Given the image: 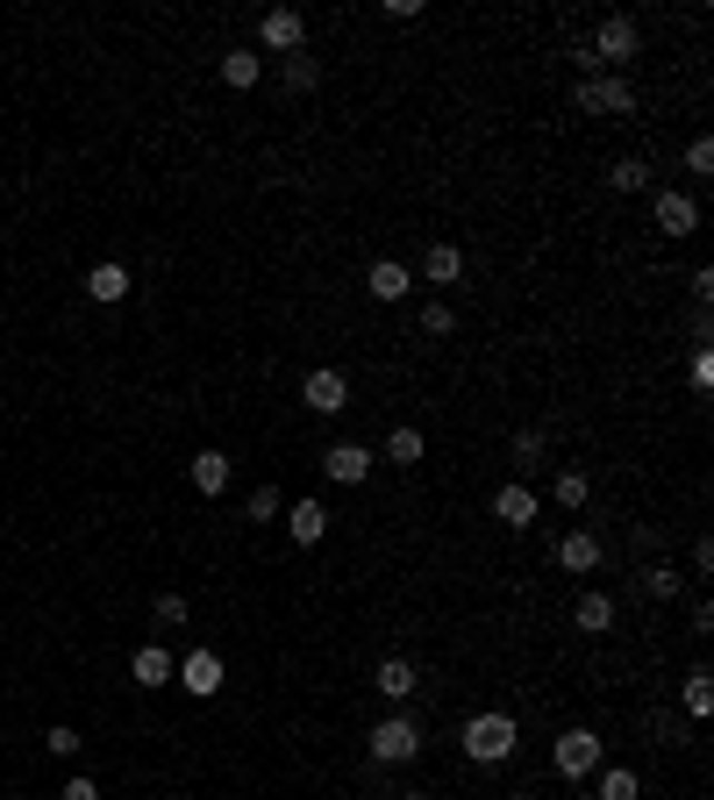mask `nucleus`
I'll return each mask as SVG.
<instances>
[{"mask_svg":"<svg viewBox=\"0 0 714 800\" xmlns=\"http://www.w3.org/2000/svg\"><path fill=\"white\" fill-rule=\"evenodd\" d=\"M515 743H522V729H515V714H507V708H486V714H472V722H465V758L472 764H507V758H515Z\"/></svg>","mask_w":714,"mask_h":800,"instance_id":"1","label":"nucleus"},{"mask_svg":"<svg viewBox=\"0 0 714 800\" xmlns=\"http://www.w3.org/2000/svg\"><path fill=\"white\" fill-rule=\"evenodd\" d=\"M365 751H371V764H415L422 758V722L415 714H386V722L371 729Z\"/></svg>","mask_w":714,"mask_h":800,"instance_id":"2","label":"nucleus"},{"mask_svg":"<svg viewBox=\"0 0 714 800\" xmlns=\"http://www.w3.org/2000/svg\"><path fill=\"white\" fill-rule=\"evenodd\" d=\"M586 50H593V65H601V72H607V65L622 72V65H628V58L643 50V29H636V14H607V22H601V29L586 37Z\"/></svg>","mask_w":714,"mask_h":800,"instance_id":"3","label":"nucleus"},{"mask_svg":"<svg viewBox=\"0 0 714 800\" xmlns=\"http://www.w3.org/2000/svg\"><path fill=\"white\" fill-rule=\"evenodd\" d=\"M572 108H579V115H628V108H636V87H628L622 72H593V79L572 87Z\"/></svg>","mask_w":714,"mask_h":800,"instance_id":"4","label":"nucleus"},{"mask_svg":"<svg viewBox=\"0 0 714 800\" xmlns=\"http://www.w3.org/2000/svg\"><path fill=\"white\" fill-rule=\"evenodd\" d=\"M557 779H593L607 764V743L593 737V729H565V737H557Z\"/></svg>","mask_w":714,"mask_h":800,"instance_id":"5","label":"nucleus"},{"mask_svg":"<svg viewBox=\"0 0 714 800\" xmlns=\"http://www.w3.org/2000/svg\"><path fill=\"white\" fill-rule=\"evenodd\" d=\"M258 43L279 50V58L308 50V14H300V8H265V14H258Z\"/></svg>","mask_w":714,"mask_h":800,"instance_id":"6","label":"nucleus"},{"mask_svg":"<svg viewBox=\"0 0 714 800\" xmlns=\"http://www.w3.org/2000/svg\"><path fill=\"white\" fill-rule=\"evenodd\" d=\"M300 407H308V415H344L350 407V379L336 365H315L308 379H300Z\"/></svg>","mask_w":714,"mask_h":800,"instance_id":"7","label":"nucleus"},{"mask_svg":"<svg viewBox=\"0 0 714 800\" xmlns=\"http://www.w3.org/2000/svg\"><path fill=\"white\" fill-rule=\"evenodd\" d=\"M651 215H657V229H665V236H693V229H701V200L678 194V186H657Z\"/></svg>","mask_w":714,"mask_h":800,"instance_id":"8","label":"nucleus"},{"mask_svg":"<svg viewBox=\"0 0 714 800\" xmlns=\"http://www.w3.org/2000/svg\"><path fill=\"white\" fill-rule=\"evenodd\" d=\"M371 457H379L371 444H329V451H321V472H329L336 486H365L371 480Z\"/></svg>","mask_w":714,"mask_h":800,"instance_id":"9","label":"nucleus"},{"mask_svg":"<svg viewBox=\"0 0 714 800\" xmlns=\"http://www.w3.org/2000/svg\"><path fill=\"white\" fill-rule=\"evenodd\" d=\"M172 679L194 693V701H215V693H222V658H215V651H186Z\"/></svg>","mask_w":714,"mask_h":800,"instance_id":"10","label":"nucleus"},{"mask_svg":"<svg viewBox=\"0 0 714 800\" xmlns=\"http://www.w3.org/2000/svg\"><path fill=\"white\" fill-rule=\"evenodd\" d=\"M371 687L386 693V708H400V701H415V687H422V672H415V658H379V672H371Z\"/></svg>","mask_w":714,"mask_h":800,"instance_id":"11","label":"nucleus"},{"mask_svg":"<svg viewBox=\"0 0 714 800\" xmlns=\"http://www.w3.org/2000/svg\"><path fill=\"white\" fill-rule=\"evenodd\" d=\"M365 294H371V300H386V308H394V300H407V294H415V271H407L400 258H379V265L365 271Z\"/></svg>","mask_w":714,"mask_h":800,"instance_id":"12","label":"nucleus"},{"mask_svg":"<svg viewBox=\"0 0 714 800\" xmlns=\"http://www.w3.org/2000/svg\"><path fill=\"white\" fill-rule=\"evenodd\" d=\"M286 536H294L300 551H315V543L329 536V507L321 501H286Z\"/></svg>","mask_w":714,"mask_h":800,"instance_id":"13","label":"nucleus"},{"mask_svg":"<svg viewBox=\"0 0 714 800\" xmlns=\"http://www.w3.org/2000/svg\"><path fill=\"white\" fill-rule=\"evenodd\" d=\"M493 515H500V530H529V522H536V493L522 486V480H507L500 493H493Z\"/></svg>","mask_w":714,"mask_h":800,"instance_id":"14","label":"nucleus"},{"mask_svg":"<svg viewBox=\"0 0 714 800\" xmlns=\"http://www.w3.org/2000/svg\"><path fill=\"white\" fill-rule=\"evenodd\" d=\"M265 79V50H250V43H236V50H222V87H236V93H250Z\"/></svg>","mask_w":714,"mask_h":800,"instance_id":"15","label":"nucleus"},{"mask_svg":"<svg viewBox=\"0 0 714 800\" xmlns=\"http://www.w3.org/2000/svg\"><path fill=\"white\" fill-rule=\"evenodd\" d=\"M465 279V250L457 244H429L422 250V286H457Z\"/></svg>","mask_w":714,"mask_h":800,"instance_id":"16","label":"nucleus"},{"mask_svg":"<svg viewBox=\"0 0 714 800\" xmlns=\"http://www.w3.org/2000/svg\"><path fill=\"white\" fill-rule=\"evenodd\" d=\"M129 672H136V687H172V672H179V658L165 651V643H143V651L129 658Z\"/></svg>","mask_w":714,"mask_h":800,"instance_id":"17","label":"nucleus"},{"mask_svg":"<svg viewBox=\"0 0 714 800\" xmlns=\"http://www.w3.org/2000/svg\"><path fill=\"white\" fill-rule=\"evenodd\" d=\"M557 565H565V572H593V565H601V536H593V530L557 536Z\"/></svg>","mask_w":714,"mask_h":800,"instance_id":"18","label":"nucleus"},{"mask_svg":"<svg viewBox=\"0 0 714 800\" xmlns=\"http://www.w3.org/2000/svg\"><path fill=\"white\" fill-rule=\"evenodd\" d=\"M507 465H515V472L551 465V436H543V429H515V444H507Z\"/></svg>","mask_w":714,"mask_h":800,"instance_id":"19","label":"nucleus"},{"mask_svg":"<svg viewBox=\"0 0 714 800\" xmlns=\"http://www.w3.org/2000/svg\"><path fill=\"white\" fill-rule=\"evenodd\" d=\"M279 79H286V93H315L321 87V58L315 50H294V58L279 65Z\"/></svg>","mask_w":714,"mask_h":800,"instance_id":"20","label":"nucleus"},{"mask_svg":"<svg viewBox=\"0 0 714 800\" xmlns=\"http://www.w3.org/2000/svg\"><path fill=\"white\" fill-rule=\"evenodd\" d=\"M87 294L100 300V308H115V300H129V271L122 265H93L87 271Z\"/></svg>","mask_w":714,"mask_h":800,"instance_id":"21","label":"nucleus"},{"mask_svg":"<svg viewBox=\"0 0 714 800\" xmlns=\"http://www.w3.org/2000/svg\"><path fill=\"white\" fill-rule=\"evenodd\" d=\"M572 622H579L586 636H607V629H615V601H607V593H579V608H572Z\"/></svg>","mask_w":714,"mask_h":800,"instance_id":"22","label":"nucleus"},{"mask_svg":"<svg viewBox=\"0 0 714 800\" xmlns=\"http://www.w3.org/2000/svg\"><path fill=\"white\" fill-rule=\"evenodd\" d=\"M229 472H236V465H229L222 451H200V457H194V486L208 493V501H215V493H229Z\"/></svg>","mask_w":714,"mask_h":800,"instance_id":"23","label":"nucleus"},{"mask_svg":"<svg viewBox=\"0 0 714 800\" xmlns=\"http://www.w3.org/2000/svg\"><path fill=\"white\" fill-rule=\"evenodd\" d=\"M636 586H643V601H678V586H686V579L672 572V557H657V565H643Z\"/></svg>","mask_w":714,"mask_h":800,"instance_id":"24","label":"nucleus"},{"mask_svg":"<svg viewBox=\"0 0 714 800\" xmlns=\"http://www.w3.org/2000/svg\"><path fill=\"white\" fill-rule=\"evenodd\" d=\"M643 779L628 772V764H601V787H593V800H636Z\"/></svg>","mask_w":714,"mask_h":800,"instance_id":"25","label":"nucleus"},{"mask_svg":"<svg viewBox=\"0 0 714 800\" xmlns=\"http://www.w3.org/2000/svg\"><path fill=\"white\" fill-rule=\"evenodd\" d=\"M422 451H429V444H422V429H407V422H400V429L394 436H386V465H422Z\"/></svg>","mask_w":714,"mask_h":800,"instance_id":"26","label":"nucleus"},{"mask_svg":"<svg viewBox=\"0 0 714 800\" xmlns=\"http://www.w3.org/2000/svg\"><path fill=\"white\" fill-rule=\"evenodd\" d=\"M678 701H686V714H714V679H707V665H693V672H686Z\"/></svg>","mask_w":714,"mask_h":800,"instance_id":"27","label":"nucleus"},{"mask_svg":"<svg viewBox=\"0 0 714 800\" xmlns=\"http://www.w3.org/2000/svg\"><path fill=\"white\" fill-rule=\"evenodd\" d=\"M607 186H615V194H651V165H643V158H615Z\"/></svg>","mask_w":714,"mask_h":800,"instance_id":"28","label":"nucleus"},{"mask_svg":"<svg viewBox=\"0 0 714 800\" xmlns=\"http://www.w3.org/2000/svg\"><path fill=\"white\" fill-rule=\"evenodd\" d=\"M244 515H250V522H286V493H279V486H258V493L244 501Z\"/></svg>","mask_w":714,"mask_h":800,"instance_id":"29","label":"nucleus"},{"mask_svg":"<svg viewBox=\"0 0 714 800\" xmlns=\"http://www.w3.org/2000/svg\"><path fill=\"white\" fill-rule=\"evenodd\" d=\"M551 493H557V507H586V501H593V480H586V472H572V465H565V472H557V486H551Z\"/></svg>","mask_w":714,"mask_h":800,"instance_id":"30","label":"nucleus"},{"mask_svg":"<svg viewBox=\"0 0 714 800\" xmlns=\"http://www.w3.org/2000/svg\"><path fill=\"white\" fill-rule=\"evenodd\" d=\"M422 336H457V308L450 300H422Z\"/></svg>","mask_w":714,"mask_h":800,"instance_id":"31","label":"nucleus"},{"mask_svg":"<svg viewBox=\"0 0 714 800\" xmlns=\"http://www.w3.org/2000/svg\"><path fill=\"white\" fill-rule=\"evenodd\" d=\"M43 751H50V758H79V751H87V737H79L72 722H58V729L43 737Z\"/></svg>","mask_w":714,"mask_h":800,"instance_id":"32","label":"nucleus"},{"mask_svg":"<svg viewBox=\"0 0 714 800\" xmlns=\"http://www.w3.org/2000/svg\"><path fill=\"white\" fill-rule=\"evenodd\" d=\"M150 622H165V629H186V593H158V601H150Z\"/></svg>","mask_w":714,"mask_h":800,"instance_id":"33","label":"nucleus"},{"mask_svg":"<svg viewBox=\"0 0 714 800\" xmlns=\"http://www.w3.org/2000/svg\"><path fill=\"white\" fill-rule=\"evenodd\" d=\"M686 172H693V179L714 172V144H707V136H693V144H686Z\"/></svg>","mask_w":714,"mask_h":800,"instance_id":"34","label":"nucleus"},{"mask_svg":"<svg viewBox=\"0 0 714 800\" xmlns=\"http://www.w3.org/2000/svg\"><path fill=\"white\" fill-rule=\"evenodd\" d=\"M707 386H714V357H707V344H701V350H693V394H707Z\"/></svg>","mask_w":714,"mask_h":800,"instance_id":"35","label":"nucleus"},{"mask_svg":"<svg viewBox=\"0 0 714 800\" xmlns=\"http://www.w3.org/2000/svg\"><path fill=\"white\" fill-rule=\"evenodd\" d=\"M58 800H100V779H87V772L65 779V793H58Z\"/></svg>","mask_w":714,"mask_h":800,"instance_id":"36","label":"nucleus"},{"mask_svg":"<svg viewBox=\"0 0 714 800\" xmlns=\"http://www.w3.org/2000/svg\"><path fill=\"white\" fill-rule=\"evenodd\" d=\"M686 286H693V300L707 308V294H714V265H693V279H686Z\"/></svg>","mask_w":714,"mask_h":800,"instance_id":"37","label":"nucleus"},{"mask_svg":"<svg viewBox=\"0 0 714 800\" xmlns=\"http://www.w3.org/2000/svg\"><path fill=\"white\" fill-rule=\"evenodd\" d=\"M400 800H436V793H400Z\"/></svg>","mask_w":714,"mask_h":800,"instance_id":"38","label":"nucleus"},{"mask_svg":"<svg viewBox=\"0 0 714 800\" xmlns=\"http://www.w3.org/2000/svg\"><path fill=\"white\" fill-rule=\"evenodd\" d=\"M565 800H593V793H565Z\"/></svg>","mask_w":714,"mask_h":800,"instance_id":"39","label":"nucleus"}]
</instances>
